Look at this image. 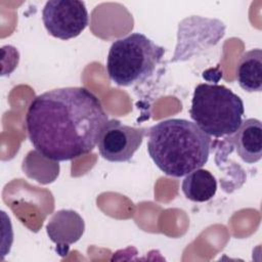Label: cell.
I'll list each match as a JSON object with an SVG mask.
<instances>
[{"instance_id":"cell-10","label":"cell","mask_w":262,"mask_h":262,"mask_svg":"<svg viewBox=\"0 0 262 262\" xmlns=\"http://www.w3.org/2000/svg\"><path fill=\"white\" fill-rule=\"evenodd\" d=\"M181 188L188 200L204 203L215 195L217 181L210 171L200 168L186 175L182 181Z\"/></svg>"},{"instance_id":"cell-2","label":"cell","mask_w":262,"mask_h":262,"mask_svg":"<svg viewBox=\"0 0 262 262\" xmlns=\"http://www.w3.org/2000/svg\"><path fill=\"white\" fill-rule=\"evenodd\" d=\"M211 136L193 122L168 119L149 128L147 151L166 175L182 177L202 168L209 160Z\"/></svg>"},{"instance_id":"cell-7","label":"cell","mask_w":262,"mask_h":262,"mask_svg":"<svg viewBox=\"0 0 262 262\" xmlns=\"http://www.w3.org/2000/svg\"><path fill=\"white\" fill-rule=\"evenodd\" d=\"M85 223L83 218L74 210L55 212L46 225L50 241L56 245V251L64 256L71 245L77 243L83 235Z\"/></svg>"},{"instance_id":"cell-9","label":"cell","mask_w":262,"mask_h":262,"mask_svg":"<svg viewBox=\"0 0 262 262\" xmlns=\"http://www.w3.org/2000/svg\"><path fill=\"white\" fill-rule=\"evenodd\" d=\"M238 85L248 92L262 90V50L255 48L244 53L236 67Z\"/></svg>"},{"instance_id":"cell-8","label":"cell","mask_w":262,"mask_h":262,"mask_svg":"<svg viewBox=\"0 0 262 262\" xmlns=\"http://www.w3.org/2000/svg\"><path fill=\"white\" fill-rule=\"evenodd\" d=\"M237 156L247 164H255L262 157V125L258 119L242 122L236 132L229 137Z\"/></svg>"},{"instance_id":"cell-3","label":"cell","mask_w":262,"mask_h":262,"mask_svg":"<svg viewBox=\"0 0 262 262\" xmlns=\"http://www.w3.org/2000/svg\"><path fill=\"white\" fill-rule=\"evenodd\" d=\"M244 113L242 98L223 85L202 83L193 91L190 118L209 136L218 138L234 134Z\"/></svg>"},{"instance_id":"cell-6","label":"cell","mask_w":262,"mask_h":262,"mask_svg":"<svg viewBox=\"0 0 262 262\" xmlns=\"http://www.w3.org/2000/svg\"><path fill=\"white\" fill-rule=\"evenodd\" d=\"M145 134V128L128 126L116 119L108 120L98 138L99 154L108 162H128L140 147Z\"/></svg>"},{"instance_id":"cell-5","label":"cell","mask_w":262,"mask_h":262,"mask_svg":"<svg viewBox=\"0 0 262 262\" xmlns=\"http://www.w3.org/2000/svg\"><path fill=\"white\" fill-rule=\"evenodd\" d=\"M42 20L54 38L69 40L79 36L88 26V11L80 0H49L42 10Z\"/></svg>"},{"instance_id":"cell-4","label":"cell","mask_w":262,"mask_h":262,"mask_svg":"<svg viewBox=\"0 0 262 262\" xmlns=\"http://www.w3.org/2000/svg\"><path fill=\"white\" fill-rule=\"evenodd\" d=\"M164 54V47L141 33H132L112 44L106 58L108 77L123 87L143 83L152 76Z\"/></svg>"},{"instance_id":"cell-1","label":"cell","mask_w":262,"mask_h":262,"mask_svg":"<svg viewBox=\"0 0 262 262\" xmlns=\"http://www.w3.org/2000/svg\"><path fill=\"white\" fill-rule=\"evenodd\" d=\"M108 117L85 87H63L37 95L26 114L28 137L46 159L71 161L93 150Z\"/></svg>"}]
</instances>
